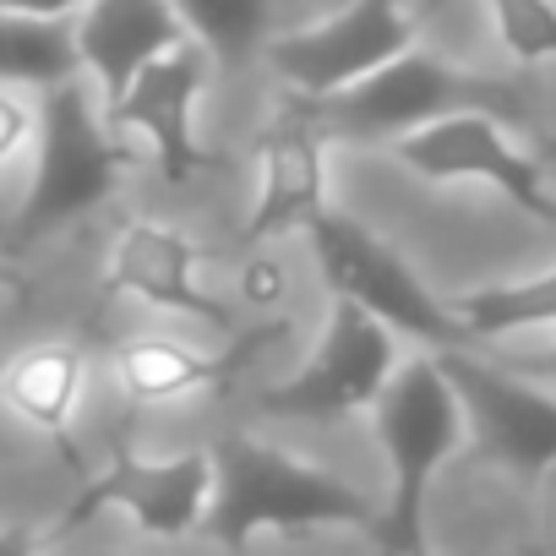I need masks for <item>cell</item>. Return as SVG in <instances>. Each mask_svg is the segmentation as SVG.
<instances>
[{
	"instance_id": "obj_21",
	"label": "cell",
	"mask_w": 556,
	"mask_h": 556,
	"mask_svg": "<svg viewBox=\"0 0 556 556\" xmlns=\"http://www.w3.org/2000/svg\"><path fill=\"white\" fill-rule=\"evenodd\" d=\"M28 142H39V110H28L23 88H7L0 93V159H17Z\"/></svg>"
},
{
	"instance_id": "obj_23",
	"label": "cell",
	"mask_w": 556,
	"mask_h": 556,
	"mask_svg": "<svg viewBox=\"0 0 556 556\" xmlns=\"http://www.w3.org/2000/svg\"><path fill=\"white\" fill-rule=\"evenodd\" d=\"M7 17H83L93 0H0Z\"/></svg>"
},
{
	"instance_id": "obj_12",
	"label": "cell",
	"mask_w": 556,
	"mask_h": 556,
	"mask_svg": "<svg viewBox=\"0 0 556 556\" xmlns=\"http://www.w3.org/2000/svg\"><path fill=\"white\" fill-rule=\"evenodd\" d=\"M213 55L202 45H180L169 55H159L104 115L121 137H142L159 175L169 186H186L197 169L218 164V153H207L197 142V93L207 83Z\"/></svg>"
},
{
	"instance_id": "obj_15",
	"label": "cell",
	"mask_w": 556,
	"mask_h": 556,
	"mask_svg": "<svg viewBox=\"0 0 556 556\" xmlns=\"http://www.w3.org/2000/svg\"><path fill=\"white\" fill-rule=\"evenodd\" d=\"M251 344H235L224 355L213 350H197L186 339H126L115 350V382L131 404H175V399H191V393H207V388H229V377L245 366Z\"/></svg>"
},
{
	"instance_id": "obj_14",
	"label": "cell",
	"mask_w": 556,
	"mask_h": 556,
	"mask_svg": "<svg viewBox=\"0 0 556 556\" xmlns=\"http://www.w3.org/2000/svg\"><path fill=\"white\" fill-rule=\"evenodd\" d=\"M83 66L104 93V110L169 50L191 45L175 0H93L77 17Z\"/></svg>"
},
{
	"instance_id": "obj_16",
	"label": "cell",
	"mask_w": 556,
	"mask_h": 556,
	"mask_svg": "<svg viewBox=\"0 0 556 556\" xmlns=\"http://www.w3.org/2000/svg\"><path fill=\"white\" fill-rule=\"evenodd\" d=\"M83 377H88V366H83V355L72 344H34V350H23L7 366L0 393H7L17 420H28L39 437L66 447L72 415L83 404Z\"/></svg>"
},
{
	"instance_id": "obj_24",
	"label": "cell",
	"mask_w": 556,
	"mask_h": 556,
	"mask_svg": "<svg viewBox=\"0 0 556 556\" xmlns=\"http://www.w3.org/2000/svg\"><path fill=\"white\" fill-rule=\"evenodd\" d=\"M507 366L523 371V377H534V382H545V388H556V344H545V350H534V355H513Z\"/></svg>"
},
{
	"instance_id": "obj_17",
	"label": "cell",
	"mask_w": 556,
	"mask_h": 556,
	"mask_svg": "<svg viewBox=\"0 0 556 556\" xmlns=\"http://www.w3.org/2000/svg\"><path fill=\"white\" fill-rule=\"evenodd\" d=\"M77 72L88 66L72 17H7V28H0V77H7V88L50 93L77 83Z\"/></svg>"
},
{
	"instance_id": "obj_7",
	"label": "cell",
	"mask_w": 556,
	"mask_h": 556,
	"mask_svg": "<svg viewBox=\"0 0 556 556\" xmlns=\"http://www.w3.org/2000/svg\"><path fill=\"white\" fill-rule=\"evenodd\" d=\"M399 333L355 301H333L317 355L262 393V415L273 420H344L355 409H377L388 382L399 377Z\"/></svg>"
},
{
	"instance_id": "obj_6",
	"label": "cell",
	"mask_w": 556,
	"mask_h": 556,
	"mask_svg": "<svg viewBox=\"0 0 556 556\" xmlns=\"http://www.w3.org/2000/svg\"><path fill=\"white\" fill-rule=\"evenodd\" d=\"M409 50H415V17L404 12V0H350L344 12L323 23L267 39V66L295 99L328 104Z\"/></svg>"
},
{
	"instance_id": "obj_28",
	"label": "cell",
	"mask_w": 556,
	"mask_h": 556,
	"mask_svg": "<svg viewBox=\"0 0 556 556\" xmlns=\"http://www.w3.org/2000/svg\"><path fill=\"white\" fill-rule=\"evenodd\" d=\"M551 491H556V475H551Z\"/></svg>"
},
{
	"instance_id": "obj_19",
	"label": "cell",
	"mask_w": 556,
	"mask_h": 556,
	"mask_svg": "<svg viewBox=\"0 0 556 556\" xmlns=\"http://www.w3.org/2000/svg\"><path fill=\"white\" fill-rule=\"evenodd\" d=\"M175 12L218 66H240L245 55L267 50V17L273 0H175Z\"/></svg>"
},
{
	"instance_id": "obj_25",
	"label": "cell",
	"mask_w": 556,
	"mask_h": 556,
	"mask_svg": "<svg viewBox=\"0 0 556 556\" xmlns=\"http://www.w3.org/2000/svg\"><path fill=\"white\" fill-rule=\"evenodd\" d=\"M39 551H45V534L28 529V523H12L0 534V556H39Z\"/></svg>"
},
{
	"instance_id": "obj_1",
	"label": "cell",
	"mask_w": 556,
	"mask_h": 556,
	"mask_svg": "<svg viewBox=\"0 0 556 556\" xmlns=\"http://www.w3.org/2000/svg\"><path fill=\"white\" fill-rule=\"evenodd\" d=\"M213 507H207V534L224 551H245L256 534L267 529H328V523H350V529H371L382 523V507L355 491L350 480H339L333 469H317L273 442H256L245 431H229L213 442Z\"/></svg>"
},
{
	"instance_id": "obj_20",
	"label": "cell",
	"mask_w": 556,
	"mask_h": 556,
	"mask_svg": "<svg viewBox=\"0 0 556 556\" xmlns=\"http://www.w3.org/2000/svg\"><path fill=\"white\" fill-rule=\"evenodd\" d=\"M513 61H556V0H485Z\"/></svg>"
},
{
	"instance_id": "obj_5",
	"label": "cell",
	"mask_w": 556,
	"mask_h": 556,
	"mask_svg": "<svg viewBox=\"0 0 556 556\" xmlns=\"http://www.w3.org/2000/svg\"><path fill=\"white\" fill-rule=\"evenodd\" d=\"M312 251H317V267L328 278V290L333 301H355L366 306L371 317H382L399 339H415L426 344L431 355L442 350H464L469 333L453 312V301H437L426 285H420V273L382 240L371 235L361 218H344V213H323L312 224Z\"/></svg>"
},
{
	"instance_id": "obj_13",
	"label": "cell",
	"mask_w": 556,
	"mask_h": 556,
	"mask_svg": "<svg viewBox=\"0 0 556 556\" xmlns=\"http://www.w3.org/2000/svg\"><path fill=\"white\" fill-rule=\"evenodd\" d=\"M197 262H202L197 245L175 224L131 218L110 245V295H126V301H142V306L224 328V306L202 290Z\"/></svg>"
},
{
	"instance_id": "obj_9",
	"label": "cell",
	"mask_w": 556,
	"mask_h": 556,
	"mask_svg": "<svg viewBox=\"0 0 556 556\" xmlns=\"http://www.w3.org/2000/svg\"><path fill=\"white\" fill-rule=\"evenodd\" d=\"M213 485H218L213 447H207V453H175V458H142V453H126V447H121V453L72 496V507L55 518V529H45V540H61V534L83 529V523L99 518L104 507L126 513L142 534L180 540V534H191V529L207 523Z\"/></svg>"
},
{
	"instance_id": "obj_8",
	"label": "cell",
	"mask_w": 556,
	"mask_h": 556,
	"mask_svg": "<svg viewBox=\"0 0 556 556\" xmlns=\"http://www.w3.org/2000/svg\"><path fill=\"white\" fill-rule=\"evenodd\" d=\"M437 361L464 404L480 458H491L496 469H507L529 485L551 480L556 475V388H545L513 366L475 361L469 350H442Z\"/></svg>"
},
{
	"instance_id": "obj_18",
	"label": "cell",
	"mask_w": 556,
	"mask_h": 556,
	"mask_svg": "<svg viewBox=\"0 0 556 556\" xmlns=\"http://www.w3.org/2000/svg\"><path fill=\"white\" fill-rule=\"evenodd\" d=\"M469 344L475 339H507L523 328H556V267L534 278H513V285H485L453 301Z\"/></svg>"
},
{
	"instance_id": "obj_3",
	"label": "cell",
	"mask_w": 556,
	"mask_h": 556,
	"mask_svg": "<svg viewBox=\"0 0 556 556\" xmlns=\"http://www.w3.org/2000/svg\"><path fill=\"white\" fill-rule=\"evenodd\" d=\"M126 137L110 126V115L93 110L83 83L50 88L39 110V142H34V180L23 197V213L12 224V245H34L72 218L110 202L126 169Z\"/></svg>"
},
{
	"instance_id": "obj_2",
	"label": "cell",
	"mask_w": 556,
	"mask_h": 556,
	"mask_svg": "<svg viewBox=\"0 0 556 556\" xmlns=\"http://www.w3.org/2000/svg\"><path fill=\"white\" fill-rule=\"evenodd\" d=\"M371 420H377V442L388 458V507L377 523V545H382V556H431L426 551V491H431L437 469L469 437L464 404H458L442 361L437 355L404 361L399 377L388 382V393L377 399Z\"/></svg>"
},
{
	"instance_id": "obj_11",
	"label": "cell",
	"mask_w": 556,
	"mask_h": 556,
	"mask_svg": "<svg viewBox=\"0 0 556 556\" xmlns=\"http://www.w3.org/2000/svg\"><path fill=\"white\" fill-rule=\"evenodd\" d=\"M328 142L312 99H295L278 110L256 142V202L245 218V245L278 240V235H312V224L328 213Z\"/></svg>"
},
{
	"instance_id": "obj_26",
	"label": "cell",
	"mask_w": 556,
	"mask_h": 556,
	"mask_svg": "<svg viewBox=\"0 0 556 556\" xmlns=\"http://www.w3.org/2000/svg\"><path fill=\"white\" fill-rule=\"evenodd\" d=\"M545 159H551V164H556V137H545Z\"/></svg>"
},
{
	"instance_id": "obj_4",
	"label": "cell",
	"mask_w": 556,
	"mask_h": 556,
	"mask_svg": "<svg viewBox=\"0 0 556 556\" xmlns=\"http://www.w3.org/2000/svg\"><path fill=\"white\" fill-rule=\"evenodd\" d=\"M464 110H485V115H502V121L523 115V104L507 83L480 77V72H458V66H447L426 50H409L393 66H382L377 77L355 83L350 93L317 104V115L333 137L388 142V148L404 142L409 131L447 121V115H464Z\"/></svg>"
},
{
	"instance_id": "obj_27",
	"label": "cell",
	"mask_w": 556,
	"mask_h": 556,
	"mask_svg": "<svg viewBox=\"0 0 556 556\" xmlns=\"http://www.w3.org/2000/svg\"><path fill=\"white\" fill-rule=\"evenodd\" d=\"M540 556H556V540H551V545H540Z\"/></svg>"
},
{
	"instance_id": "obj_10",
	"label": "cell",
	"mask_w": 556,
	"mask_h": 556,
	"mask_svg": "<svg viewBox=\"0 0 556 556\" xmlns=\"http://www.w3.org/2000/svg\"><path fill=\"white\" fill-rule=\"evenodd\" d=\"M393 159H399L404 169H415L420 180H431V186L475 180V186L502 191V197H507L513 207H523L529 218L556 224V197L545 191L540 169L507 142V121H502V115L464 110V115L431 121V126L409 131L404 142H393Z\"/></svg>"
},
{
	"instance_id": "obj_22",
	"label": "cell",
	"mask_w": 556,
	"mask_h": 556,
	"mask_svg": "<svg viewBox=\"0 0 556 556\" xmlns=\"http://www.w3.org/2000/svg\"><path fill=\"white\" fill-rule=\"evenodd\" d=\"M240 295H245L251 306H278V295H285V273H278V262L251 256V262L240 267Z\"/></svg>"
}]
</instances>
